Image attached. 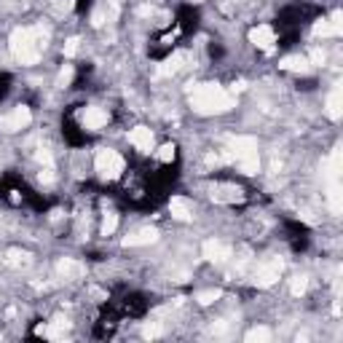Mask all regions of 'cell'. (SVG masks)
Here are the masks:
<instances>
[{"mask_svg":"<svg viewBox=\"0 0 343 343\" xmlns=\"http://www.w3.org/2000/svg\"><path fill=\"white\" fill-rule=\"evenodd\" d=\"M27 252H16V249H14V252H8V257H6V263L8 266H27L30 260H27Z\"/></svg>","mask_w":343,"mask_h":343,"instance_id":"obj_25","label":"cell"},{"mask_svg":"<svg viewBox=\"0 0 343 343\" xmlns=\"http://www.w3.org/2000/svg\"><path fill=\"white\" fill-rule=\"evenodd\" d=\"M327 116L332 121L340 118V86H335V89H332V94L327 97Z\"/></svg>","mask_w":343,"mask_h":343,"instance_id":"obj_18","label":"cell"},{"mask_svg":"<svg viewBox=\"0 0 343 343\" xmlns=\"http://www.w3.org/2000/svg\"><path fill=\"white\" fill-rule=\"evenodd\" d=\"M174 155H177V148H174V145H169V142H166V145H161V148H159V161H161V164H169V161H174Z\"/></svg>","mask_w":343,"mask_h":343,"instance_id":"obj_24","label":"cell"},{"mask_svg":"<svg viewBox=\"0 0 343 343\" xmlns=\"http://www.w3.org/2000/svg\"><path fill=\"white\" fill-rule=\"evenodd\" d=\"M35 159H38V164H46V166L54 164V155H51L48 148H38V150H35Z\"/></svg>","mask_w":343,"mask_h":343,"instance_id":"obj_27","label":"cell"},{"mask_svg":"<svg viewBox=\"0 0 343 343\" xmlns=\"http://www.w3.org/2000/svg\"><path fill=\"white\" fill-rule=\"evenodd\" d=\"M228 159H249V155H257V140L255 137H231L228 140Z\"/></svg>","mask_w":343,"mask_h":343,"instance_id":"obj_5","label":"cell"},{"mask_svg":"<svg viewBox=\"0 0 343 343\" xmlns=\"http://www.w3.org/2000/svg\"><path fill=\"white\" fill-rule=\"evenodd\" d=\"M57 271H59V276H65V279H81L83 276V266L78 260H72V257H62L59 266H57Z\"/></svg>","mask_w":343,"mask_h":343,"instance_id":"obj_15","label":"cell"},{"mask_svg":"<svg viewBox=\"0 0 343 343\" xmlns=\"http://www.w3.org/2000/svg\"><path fill=\"white\" fill-rule=\"evenodd\" d=\"M311 62L306 57H284L282 62H279V67L282 70H289V72H306Z\"/></svg>","mask_w":343,"mask_h":343,"instance_id":"obj_17","label":"cell"},{"mask_svg":"<svg viewBox=\"0 0 343 343\" xmlns=\"http://www.w3.org/2000/svg\"><path fill=\"white\" fill-rule=\"evenodd\" d=\"M72 8V0H54V11L57 14H67Z\"/></svg>","mask_w":343,"mask_h":343,"instance_id":"obj_31","label":"cell"},{"mask_svg":"<svg viewBox=\"0 0 343 343\" xmlns=\"http://www.w3.org/2000/svg\"><path fill=\"white\" fill-rule=\"evenodd\" d=\"M169 212L174 220H182V223H188L193 220V204L185 199V196H172V201H169Z\"/></svg>","mask_w":343,"mask_h":343,"instance_id":"obj_13","label":"cell"},{"mask_svg":"<svg viewBox=\"0 0 343 343\" xmlns=\"http://www.w3.org/2000/svg\"><path fill=\"white\" fill-rule=\"evenodd\" d=\"M142 335H145V338H161V335H164V327L159 325V322H150V325H145Z\"/></svg>","mask_w":343,"mask_h":343,"instance_id":"obj_26","label":"cell"},{"mask_svg":"<svg viewBox=\"0 0 343 343\" xmlns=\"http://www.w3.org/2000/svg\"><path fill=\"white\" fill-rule=\"evenodd\" d=\"M266 340H271V330L268 327H255L247 332V343H266Z\"/></svg>","mask_w":343,"mask_h":343,"instance_id":"obj_20","label":"cell"},{"mask_svg":"<svg viewBox=\"0 0 343 343\" xmlns=\"http://www.w3.org/2000/svg\"><path fill=\"white\" fill-rule=\"evenodd\" d=\"M182 62H185V54H182V51H174V54L159 67V75H174V72L182 67Z\"/></svg>","mask_w":343,"mask_h":343,"instance_id":"obj_16","label":"cell"},{"mask_svg":"<svg viewBox=\"0 0 343 343\" xmlns=\"http://www.w3.org/2000/svg\"><path fill=\"white\" fill-rule=\"evenodd\" d=\"M30 121H33V110L27 105H16L6 118H0V129L3 131H22L30 126Z\"/></svg>","mask_w":343,"mask_h":343,"instance_id":"obj_4","label":"cell"},{"mask_svg":"<svg viewBox=\"0 0 343 343\" xmlns=\"http://www.w3.org/2000/svg\"><path fill=\"white\" fill-rule=\"evenodd\" d=\"M116 228H118V215H116V212H108L105 220H102V236L116 233Z\"/></svg>","mask_w":343,"mask_h":343,"instance_id":"obj_22","label":"cell"},{"mask_svg":"<svg viewBox=\"0 0 343 343\" xmlns=\"http://www.w3.org/2000/svg\"><path fill=\"white\" fill-rule=\"evenodd\" d=\"M242 199H244V191L236 188V185L223 182V185H215L212 188V201H217V204H236Z\"/></svg>","mask_w":343,"mask_h":343,"instance_id":"obj_10","label":"cell"},{"mask_svg":"<svg viewBox=\"0 0 343 343\" xmlns=\"http://www.w3.org/2000/svg\"><path fill=\"white\" fill-rule=\"evenodd\" d=\"M236 164H239V169H242L244 174H257L260 172V155H249V159H242Z\"/></svg>","mask_w":343,"mask_h":343,"instance_id":"obj_19","label":"cell"},{"mask_svg":"<svg viewBox=\"0 0 343 343\" xmlns=\"http://www.w3.org/2000/svg\"><path fill=\"white\" fill-rule=\"evenodd\" d=\"M38 180L40 182H54V169H51V166H46V169H40V174H38Z\"/></svg>","mask_w":343,"mask_h":343,"instance_id":"obj_32","label":"cell"},{"mask_svg":"<svg viewBox=\"0 0 343 343\" xmlns=\"http://www.w3.org/2000/svg\"><path fill=\"white\" fill-rule=\"evenodd\" d=\"M220 289H201L199 295H196V300H199L201 306H209V303H215V300H220Z\"/></svg>","mask_w":343,"mask_h":343,"instance_id":"obj_23","label":"cell"},{"mask_svg":"<svg viewBox=\"0 0 343 343\" xmlns=\"http://www.w3.org/2000/svg\"><path fill=\"white\" fill-rule=\"evenodd\" d=\"M191 105H193L196 113L215 116V113H228L231 108H236V99L228 94L223 86H217V83H201V86L193 89Z\"/></svg>","mask_w":343,"mask_h":343,"instance_id":"obj_1","label":"cell"},{"mask_svg":"<svg viewBox=\"0 0 343 343\" xmlns=\"http://www.w3.org/2000/svg\"><path fill=\"white\" fill-rule=\"evenodd\" d=\"M78 43H81V40H78V38H70V40H67V43H65V57H67V59L78 54Z\"/></svg>","mask_w":343,"mask_h":343,"instance_id":"obj_29","label":"cell"},{"mask_svg":"<svg viewBox=\"0 0 343 343\" xmlns=\"http://www.w3.org/2000/svg\"><path fill=\"white\" fill-rule=\"evenodd\" d=\"M325 59H327V54L322 48H314V51H311V57H308V62H314V65H325Z\"/></svg>","mask_w":343,"mask_h":343,"instance_id":"obj_30","label":"cell"},{"mask_svg":"<svg viewBox=\"0 0 343 343\" xmlns=\"http://www.w3.org/2000/svg\"><path fill=\"white\" fill-rule=\"evenodd\" d=\"M249 43L257 46V48H263V51H271L274 43H276V33H274V27L271 24H257L249 30Z\"/></svg>","mask_w":343,"mask_h":343,"instance_id":"obj_6","label":"cell"},{"mask_svg":"<svg viewBox=\"0 0 343 343\" xmlns=\"http://www.w3.org/2000/svg\"><path fill=\"white\" fill-rule=\"evenodd\" d=\"M306 287H308V276L298 274V276H293V282H289V293H293L295 298H300L306 293Z\"/></svg>","mask_w":343,"mask_h":343,"instance_id":"obj_21","label":"cell"},{"mask_svg":"<svg viewBox=\"0 0 343 343\" xmlns=\"http://www.w3.org/2000/svg\"><path fill=\"white\" fill-rule=\"evenodd\" d=\"M153 242H159V231L148 225V228H140V231H131L123 239V247H148Z\"/></svg>","mask_w":343,"mask_h":343,"instance_id":"obj_12","label":"cell"},{"mask_svg":"<svg viewBox=\"0 0 343 343\" xmlns=\"http://www.w3.org/2000/svg\"><path fill=\"white\" fill-rule=\"evenodd\" d=\"M70 81H72V67H65V70L59 72V78H57V86L59 89H67Z\"/></svg>","mask_w":343,"mask_h":343,"instance_id":"obj_28","label":"cell"},{"mask_svg":"<svg viewBox=\"0 0 343 343\" xmlns=\"http://www.w3.org/2000/svg\"><path fill=\"white\" fill-rule=\"evenodd\" d=\"M94 166H97L99 177L116 180V177H121V172H123V159L116 150H110V148H99L97 155H94Z\"/></svg>","mask_w":343,"mask_h":343,"instance_id":"obj_3","label":"cell"},{"mask_svg":"<svg viewBox=\"0 0 343 343\" xmlns=\"http://www.w3.org/2000/svg\"><path fill=\"white\" fill-rule=\"evenodd\" d=\"M46 38L43 30H27V27H19L11 33V40H8V46H11V54L16 62H22V65H35L40 59V48L46 46Z\"/></svg>","mask_w":343,"mask_h":343,"instance_id":"obj_2","label":"cell"},{"mask_svg":"<svg viewBox=\"0 0 343 343\" xmlns=\"http://www.w3.org/2000/svg\"><path fill=\"white\" fill-rule=\"evenodd\" d=\"M279 276H282V260H268V263H263V266H257V271H255V284H257V287H271Z\"/></svg>","mask_w":343,"mask_h":343,"instance_id":"obj_8","label":"cell"},{"mask_svg":"<svg viewBox=\"0 0 343 343\" xmlns=\"http://www.w3.org/2000/svg\"><path fill=\"white\" fill-rule=\"evenodd\" d=\"M129 142L137 148L140 153H150L153 150V131L148 126H137L129 131Z\"/></svg>","mask_w":343,"mask_h":343,"instance_id":"obj_14","label":"cell"},{"mask_svg":"<svg viewBox=\"0 0 343 343\" xmlns=\"http://www.w3.org/2000/svg\"><path fill=\"white\" fill-rule=\"evenodd\" d=\"M201 252H204L206 260H212V263H225L228 257H231V247L223 244L220 239H209V242H204Z\"/></svg>","mask_w":343,"mask_h":343,"instance_id":"obj_9","label":"cell"},{"mask_svg":"<svg viewBox=\"0 0 343 343\" xmlns=\"http://www.w3.org/2000/svg\"><path fill=\"white\" fill-rule=\"evenodd\" d=\"M108 121H110L108 110H102V108H97V105L86 108V110H83V116H81L83 129H89V131H99V129H105V126H108Z\"/></svg>","mask_w":343,"mask_h":343,"instance_id":"obj_7","label":"cell"},{"mask_svg":"<svg viewBox=\"0 0 343 343\" xmlns=\"http://www.w3.org/2000/svg\"><path fill=\"white\" fill-rule=\"evenodd\" d=\"M343 33L340 27V11L332 14V19H319V22L314 24V35L316 38H338Z\"/></svg>","mask_w":343,"mask_h":343,"instance_id":"obj_11","label":"cell"}]
</instances>
